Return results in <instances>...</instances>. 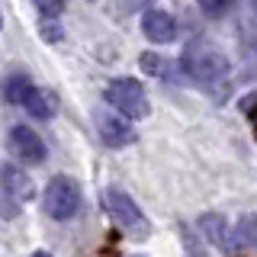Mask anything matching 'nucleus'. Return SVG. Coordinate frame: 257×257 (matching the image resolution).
<instances>
[{"label":"nucleus","mask_w":257,"mask_h":257,"mask_svg":"<svg viewBox=\"0 0 257 257\" xmlns=\"http://www.w3.org/2000/svg\"><path fill=\"white\" fill-rule=\"evenodd\" d=\"M183 71L199 80V84H215V80L228 77L231 64L228 58H225L222 52H209V48H203V52H187L183 55Z\"/></svg>","instance_id":"4"},{"label":"nucleus","mask_w":257,"mask_h":257,"mask_svg":"<svg viewBox=\"0 0 257 257\" xmlns=\"http://www.w3.org/2000/svg\"><path fill=\"white\" fill-rule=\"evenodd\" d=\"M0 183H4V193H7L10 199H16V203H23V199L32 196V180H29V174H23L16 164H7V167H4Z\"/></svg>","instance_id":"8"},{"label":"nucleus","mask_w":257,"mask_h":257,"mask_svg":"<svg viewBox=\"0 0 257 257\" xmlns=\"http://www.w3.org/2000/svg\"><path fill=\"white\" fill-rule=\"evenodd\" d=\"M96 132L109 148H122V145L135 142V128L125 116H112V112H96Z\"/></svg>","instance_id":"6"},{"label":"nucleus","mask_w":257,"mask_h":257,"mask_svg":"<svg viewBox=\"0 0 257 257\" xmlns=\"http://www.w3.org/2000/svg\"><path fill=\"white\" fill-rule=\"evenodd\" d=\"M235 241L244 247H257V215H244L235 225Z\"/></svg>","instance_id":"12"},{"label":"nucleus","mask_w":257,"mask_h":257,"mask_svg":"<svg viewBox=\"0 0 257 257\" xmlns=\"http://www.w3.org/2000/svg\"><path fill=\"white\" fill-rule=\"evenodd\" d=\"M42 206L55 222L74 219L77 209H80V187L71 180V177H55V180H48V187H45Z\"/></svg>","instance_id":"3"},{"label":"nucleus","mask_w":257,"mask_h":257,"mask_svg":"<svg viewBox=\"0 0 257 257\" xmlns=\"http://www.w3.org/2000/svg\"><path fill=\"white\" fill-rule=\"evenodd\" d=\"M32 257H48V254H45V251H39V254H32Z\"/></svg>","instance_id":"17"},{"label":"nucleus","mask_w":257,"mask_h":257,"mask_svg":"<svg viewBox=\"0 0 257 257\" xmlns=\"http://www.w3.org/2000/svg\"><path fill=\"white\" fill-rule=\"evenodd\" d=\"M142 32L151 39V42H158V45L174 42V39H177V20L167 10H145Z\"/></svg>","instance_id":"7"},{"label":"nucleus","mask_w":257,"mask_h":257,"mask_svg":"<svg viewBox=\"0 0 257 257\" xmlns=\"http://www.w3.org/2000/svg\"><path fill=\"white\" fill-rule=\"evenodd\" d=\"M10 151L23 164H42L45 155H48L45 142L39 139V132H32L29 125H13L10 128Z\"/></svg>","instance_id":"5"},{"label":"nucleus","mask_w":257,"mask_h":257,"mask_svg":"<svg viewBox=\"0 0 257 257\" xmlns=\"http://www.w3.org/2000/svg\"><path fill=\"white\" fill-rule=\"evenodd\" d=\"M142 71H148L151 77H164L167 74V58H161L155 52H145L142 55Z\"/></svg>","instance_id":"13"},{"label":"nucleus","mask_w":257,"mask_h":257,"mask_svg":"<svg viewBox=\"0 0 257 257\" xmlns=\"http://www.w3.org/2000/svg\"><path fill=\"white\" fill-rule=\"evenodd\" d=\"M103 212H106L112 219V225H116L122 235H128L132 241H145L151 235V225H148V219H145V212L122 190H116V187L103 190Z\"/></svg>","instance_id":"1"},{"label":"nucleus","mask_w":257,"mask_h":257,"mask_svg":"<svg viewBox=\"0 0 257 257\" xmlns=\"http://www.w3.org/2000/svg\"><path fill=\"white\" fill-rule=\"evenodd\" d=\"M199 231L206 235V241H212L215 247H228L231 241H228V235H231V225L222 219L219 212H206L203 219H199Z\"/></svg>","instance_id":"10"},{"label":"nucleus","mask_w":257,"mask_h":257,"mask_svg":"<svg viewBox=\"0 0 257 257\" xmlns=\"http://www.w3.org/2000/svg\"><path fill=\"white\" fill-rule=\"evenodd\" d=\"M39 13H42V20H55L61 10H64V0H36Z\"/></svg>","instance_id":"15"},{"label":"nucleus","mask_w":257,"mask_h":257,"mask_svg":"<svg viewBox=\"0 0 257 257\" xmlns=\"http://www.w3.org/2000/svg\"><path fill=\"white\" fill-rule=\"evenodd\" d=\"M23 106H26L29 116L36 119H52L55 112H58V100H55L52 90H42V87H32L26 93V100H23Z\"/></svg>","instance_id":"9"},{"label":"nucleus","mask_w":257,"mask_h":257,"mask_svg":"<svg viewBox=\"0 0 257 257\" xmlns=\"http://www.w3.org/2000/svg\"><path fill=\"white\" fill-rule=\"evenodd\" d=\"M0 26H4V20H0Z\"/></svg>","instance_id":"18"},{"label":"nucleus","mask_w":257,"mask_h":257,"mask_svg":"<svg viewBox=\"0 0 257 257\" xmlns=\"http://www.w3.org/2000/svg\"><path fill=\"white\" fill-rule=\"evenodd\" d=\"M29 90H32V80L23 74V71H13V74L4 80V100L7 103H23Z\"/></svg>","instance_id":"11"},{"label":"nucleus","mask_w":257,"mask_h":257,"mask_svg":"<svg viewBox=\"0 0 257 257\" xmlns=\"http://www.w3.org/2000/svg\"><path fill=\"white\" fill-rule=\"evenodd\" d=\"M196 4H199V10H203L206 16H222L235 0H196Z\"/></svg>","instance_id":"14"},{"label":"nucleus","mask_w":257,"mask_h":257,"mask_svg":"<svg viewBox=\"0 0 257 257\" xmlns=\"http://www.w3.org/2000/svg\"><path fill=\"white\" fill-rule=\"evenodd\" d=\"M106 100L109 106L125 119H145L148 116V96H145V87L132 77H116L106 87Z\"/></svg>","instance_id":"2"},{"label":"nucleus","mask_w":257,"mask_h":257,"mask_svg":"<svg viewBox=\"0 0 257 257\" xmlns=\"http://www.w3.org/2000/svg\"><path fill=\"white\" fill-rule=\"evenodd\" d=\"M247 71H251V74H257V42L247 45Z\"/></svg>","instance_id":"16"}]
</instances>
